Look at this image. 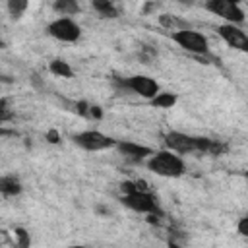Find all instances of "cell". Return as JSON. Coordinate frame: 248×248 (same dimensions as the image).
Wrapping results in <instances>:
<instances>
[{
    "label": "cell",
    "instance_id": "obj_11",
    "mask_svg": "<svg viewBox=\"0 0 248 248\" xmlns=\"http://www.w3.org/2000/svg\"><path fill=\"white\" fill-rule=\"evenodd\" d=\"M21 192V180L16 174L0 176V194L4 196H17Z\"/></svg>",
    "mask_w": 248,
    "mask_h": 248
},
{
    "label": "cell",
    "instance_id": "obj_13",
    "mask_svg": "<svg viewBox=\"0 0 248 248\" xmlns=\"http://www.w3.org/2000/svg\"><path fill=\"white\" fill-rule=\"evenodd\" d=\"M151 105L157 107V108H170V107L176 105V95L174 93H169V91H159L151 99Z\"/></svg>",
    "mask_w": 248,
    "mask_h": 248
},
{
    "label": "cell",
    "instance_id": "obj_10",
    "mask_svg": "<svg viewBox=\"0 0 248 248\" xmlns=\"http://www.w3.org/2000/svg\"><path fill=\"white\" fill-rule=\"evenodd\" d=\"M116 147L118 151L126 157V159H132V161H140V159H145V157H151L155 151L147 145H140V143H134V141H116Z\"/></svg>",
    "mask_w": 248,
    "mask_h": 248
},
{
    "label": "cell",
    "instance_id": "obj_16",
    "mask_svg": "<svg viewBox=\"0 0 248 248\" xmlns=\"http://www.w3.org/2000/svg\"><path fill=\"white\" fill-rule=\"evenodd\" d=\"M14 244H16V248H29V244H31L29 232L21 227L14 229Z\"/></svg>",
    "mask_w": 248,
    "mask_h": 248
},
{
    "label": "cell",
    "instance_id": "obj_17",
    "mask_svg": "<svg viewBox=\"0 0 248 248\" xmlns=\"http://www.w3.org/2000/svg\"><path fill=\"white\" fill-rule=\"evenodd\" d=\"M8 10H10V14H12L14 17H19V16L27 10V2H25V0H10V2H8Z\"/></svg>",
    "mask_w": 248,
    "mask_h": 248
},
{
    "label": "cell",
    "instance_id": "obj_5",
    "mask_svg": "<svg viewBox=\"0 0 248 248\" xmlns=\"http://www.w3.org/2000/svg\"><path fill=\"white\" fill-rule=\"evenodd\" d=\"M74 143L79 145L85 151H103V149H110L116 145V140H112L110 136L99 132V130H83L79 134H76Z\"/></svg>",
    "mask_w": 248,
    "mask_h": 248
},
{
    "label": "cell",
    "instance_id": "obj_4",
    "mask_svg": "<svg viewBox=\"0 0 248 248\" xmlns=\"http://www.w3.org/2000/svg\"><path fill=\"white\" fill-rule=\"evenodd\" d=\"M170 39H172L178 46H182L184 50L194 52V54H207V50H209V45H207L205 35H202V33H198V31H194V29H188V27H186V29L172 31Z\"/></svg>",
    "mask_w": 248,
    "mask_h": 248
},
{
    "label": "cell",
    "instance_id": "obj_21",
    "mask_svg": "<svg viewBox=\"0 0 248 248\" xmlns=\"http://www.w3.org/2000/svg\"><path fill=\"white\" fill-rule=\"evenodd\" d=\"M12 240H10V232H6V231H0V244H10Z\"/></svg>",
    "mask_w": 248,
    "mask_h": 248
},
{
    "label": "cell",
    "instance_id": "obj_12",
    "mask_svg": "<svg viewBox=\"0 0 248 248\" xmlns=\"http://www.w3.org/2000/svg\"><path fill=\"white\" fill-rule=\"evenodd\" d=\"M48 70H50L54 76H60V78H72V76H74V70H72L70 64H68L66 60H62V58H54V60H50Z\"/></svg>",
    "mask_w": 248,
    "mask_h": 248
},
{
    "label": "cell",
    "instance_id": "obj_20",
    "mask_svg": "<svg viewBox=\"0 0 248 248\" xmlns=\"http://www.w3.org/2000/svg\"><path fill=\"white\" fill-rule=\"evenodd\" d=\"M46 140H48L50 143H56V141H58V134H56V130H50V132H46Z\"/></svg>",
    "mask_w": 248,
    "mask_h": 248
},
{
    "label": "cell",
    "instance_id": "obj_19",
    "mask_svg": "<svg viewBox=\"0 0 248 248\" xmlns=\"http://www.w3.org/2000/svg\"><path fill=\"white\" fill-rule=\"evenodd\" d=\"M238 232H240L242 236L248 234V217H242V219L238 221Z\"/></svg>",
    "mask_w": 248,
    "mask_h": 248
},
{
    "label": "cell",
    "instance_id": "obj_15",
    "mask_svg": "<svg viewBox=\"0 0 248 248\" xmlns=\"http://www.w3.org/2000/svg\"><path fill=\"white\" fill-rule=\"evenodd\" d=\"M93 8L99 12V16H103V17H116L118 16V10L114 8V4L112 2H108V0H95L93 2Z\"/></svg>",
    "mask_w": 248,
    "mask_h": 248
},
{
    "label": "cell",
    "instance_id": "obj_23",
    "mask_svg": "<svg viewBox=\"0 0 248 248\" xmlns=\"http://www.w3.org/2000/svg\"><path fill=\"white\" fill-rule=\"evenodd\" d=\"M68 248H89V246H81V244H74V246H68Z\"/></svg>",
    "mask_w": 248,
    "mask_h": 248
},
{
    "label": "cell",
    "instance_id": "obj_18",
    "mask_svg": "<svg viewBox=\"0 0 248 248\" xmlns=\"http://www.w3.org/2000/svg\"><path fill=\"white\" fill-rule=\"evenodd\" d=\"M10 118H12V110L8 107V101L6 99H0V122L10 120Z\"/></svg>",
    "mask_w": 248,
    "mask_h": 248
},
{
    "label": "cell",
    "instance_id": "obj_14",
    "mask_svg": "<svg viewBox=\"0 0 248 248\" xmlns=\"http://www.w3.org/2000/svg\"><path fill=\"white\" fill-rule=\"evenodd\" d=\"M54 10L58 14H62V17H70V16H74V14L79 12V6L74 0H56L54 2Z\"/></svg>",
    "mask_w": 248,
    "mask_h": 248
},
{
    "label": "cell",
    "instance_id": "obj_3",
    "mask_svg": "<svg viewBox=\"0 0 248 248\" xmlns=\"http://www.w3.org/2000/svg\"><path fill=\"white\" fill-rule=\"evenodd\" d=\"M114 83L120 87V89H126V91H132L143 99H153L161 89H159V83L147 76H132V78H114Z\"/></svg>",
    "mask_w": 248,
    "mask_h": 248
},
{
    "label": "cell",
    "instance_id": "obj_2",
    "mask_svg": "<svg viewBox=\"0 0 248 248\" xmlns=\"http://www.w3.org/2000/svg\"><path fill=\"white\" fill-rule=\"evenodd\" d=\"M147 169L153 170L159 176H167V178H176L184 174V161L180 155L163 149V151H155L149 159H147Z\"/></svg>",
    "mask_w": 248,
    "mask_h": 248
},
{
    "label": "cell",
    "instance_id": "obj_6",
    "mask_svg": "<svg viewBox=\"0 0 248 248\" xmlns=\"http://www.w3.org/2000/svg\"><path fill=\"white\" fill-rule=\"evenodd\" d=\"M122 202L126 207H130L132 211H138V213H159L161 215V209H159V203L157 200L147 192V190H136V192H130V194H124L122 196Z\"/></svg>",
    "mask_w": 248,
    "mask_h": 248
},
{
    "label": "cell",
    "instance_id": "obj_1",
    "mask_svg": "<svg viewBox=\"0 0 248 248\" xmlns=\"http://www.w3.org/2000/svg\"><path fill=\"white\" fill-rule=\"evenodd\" d=\"M165 145L169 147V151H172L176 155H186V153H215V155H219L221 151L227 149L225 145H221L215 140L190 136V134L176 132V130H172L165 136Z\"/></svg>",
    "mask_w": 248,
    "mask_h": 248
},
{
    "label": "cell",
    "instance_id": "obj_7",
    "mask_svg": "<svg viewBox=\"0 0 248 248\" xmlns=\"http://www.w3.org/2000/svg\"><path fill=\"white\" fill-rule=\"evenodd\" d=\"M46 31L50 37H54L56 41H62V43H74L81 35V27L72 17H58V19L50 21Z\"/></svg>",
    "mask_w": 248,
    "mask_h": 248
},
{
    "label": "cell",
    "instance_id": "obj_9",
    "mask_svg": "<svg viewBox=\"0 0 248 248\" xmlns=\"http://www.w3.org/2000/svg\"><path fill=\"white\" fill-rule=\"evenodd\" d=\"M217 33L219 37L232 48H238V50H248V37L246 33L238 27V25H232V23H223L217 27Z\"/></svg>",
    "mask_w": 248,
    "mask_h": 248
},
{
    "label": "cell",
    "instance_id": "obj_22",
    "mask_svg": "<svg viewBox=\"0 0 248 248\" xmlns=\"http://www.w3.org/2000/svg\"><path fill=\"white\" fill-rule=\"evenodd\" d=\"M89 116L101 118V108H99V107H89Z\"/></svg>",
    "mask_w": 248,
    "mask_h": 248
},
{
    "label": "cell",
    "instance_id": "obj_8",
    "mask_svg": "<svg viewBox=\"0 0 248 248\" xmlns=\"http://www.w3.org/2000/svg\"><path fill=\"white\" fill-rule=\"evenodd\" d=\"M205 8L211 14L227 19V23L236 25V23L244 21V12L236 2H231V0H209V2H205Z\"/></svg>",
    "mask_w": 248,
    "mask_h": 248
}]
</instances>
